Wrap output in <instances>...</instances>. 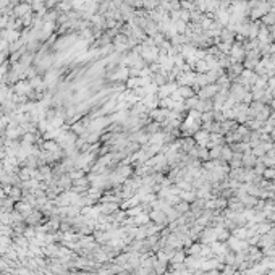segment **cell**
Segmentation results:
<instances>
[{
	"label": "cell",
	"instance_id": "cell-8",
	"mask_svg": "<svg viewBox=\"0 0 275 275\" xmlns=\"http://www.w3.org/2000/svg\"><path fill=\"white\" fill-rule=\"evenodd\" d=\"M181 261H183V254H176L173 257V262H181Z\"/></svg>",
	"mask_w": 275,
	"mask_h": 275
},
{
	"label": "cell",
	"instance_id": "cell-9",
	"mask_svg": "<svg viewBox=\"0 0 275 275\" xmlns=\"http://www.w3.org/2000/svg\"><path fill=\"white\" fill-rule=\"evenodd\" d=\"M8 5V0H0V7H5Z\"/></svg>",
	"mask_w": 275,
	"mask_h": 275
},
{
	"label": "cell",
	"instance_id": "cell-6",
	"mask_svg": "<svg viewBox=\"0 0 275 275\" xmlns=\"http://www.w3.org/2000/svg\"><path fill=\"white\" fill-rule=\"evenodd\" d=\"M172 86H173V84H168V86H162V87L159 89V96H164V97H165L167 94H170V92L173 91V87H172Z\"/></svg>",
	"mask_w": 275,
	"mask_h": 275
},
{
	"label": "cell",
	"instance_id": "cell-7",
	"mask_svg": "<svg viewBox=\"0 0 275 275\" xmlns=\"http://www.w3.org/2000/svg\"><path fill=\"white\" fill-rule=\"evenodd\" d=\"M154 83H156V84H162V86H164V83H165V78L162 76V75H157V73H156V75H154Z\"/></svg>",
	"mask_w": 275,
	"mask_h": 275
},
{
	"label": "cell",
	"instance_id": "cell-1",
	"mask_svg": "<svg viewBox=\"0 0 275 275\" xmlns=\"http://www.w3.org/2000/svg\"><path fill=\"white\" fill-rule=\"evenodd\" d=\"M149 115H151L152 120H156L157 123H159V121H162V120H165V118H167L168 110H165V109H156V110L149 112Z\"/></svg>",
	"mask_w": 275,
	"mask_h": 275
},
{
	"label": "cell",
	"instance_id": "cell-10",
	"mask_svg": "<svg viewBox=\"0 0 275 275\" xmlns=\"http://www.w3.org/2000/svg\"><path fill=\"white\" fill-rule=\"evenodd\" d=\"M176 209H178V210H184V209H186V204H180Z\"/></svg>",
	"mask_w": 275,
	"mask_h": 275
},
{
	"label": "cell",
	"instance_id": "cell-3",
	"mask_svg": "<svg viewBox=\"0 0 275 275\" xmlns=\"http://www.w3.org/2000/svg\"><path fill=\"white\" fill-rule=\"evenodd\" d=\"M144 131L147 133L149 136H152L154 133H157V131H159V123H157V121H154V123L146 125V126H144Z\"/></svg>",
	"mask_w": 275,
	"mask_h": 275
},
{
	"label": "cell",
	"instance_id": "cell-5",
	"mask_svg": "<svg viewBox=\"0 0 275 275\" xmlns=\"http://www.w3.org/2000/svg\"><path fill=\"white\" fill-rule=\"evenodd\" d=\"M15 89H16V92H18V94H24V92H28L29 89H31V86L28 83H18Z\"/></svg>",
	"mask_w": 275,
	"mask_h": 275
},
{
	"label": "cell",
	"instance_id": "cell-11",
	"mask_svg": "<svg viewBox=\"0 0 275 275\" xmlns=\"http://www.w3.org/2000/svg\"><path fill=\"white\" fill-rule=\"evenodd\" d=\"M0 170H2V162H0Z\"/></svg>",
	"mask_w": 275,
	"mask_h": 275
},
{
	"label": "cell",
	"instance_id": "cell-4",
	"mask_svg": "<svg viewBox=\"0 0 275 275\" xmlns=\"http://www.w3.org/2000/svg\"><path fill=\"white\" fill-rule=\"evenodd\" d=\"M149 217L152 218L154 222H157V223H160V222H164V220H165L164 212H160V210H154L152 214H149Z\"/></svg>",
	"mask_w": 275,
	"mask_h": 275
},
{
	"label": "cell",
	"instance_id": "cell-2",
	"mask_svg": "<svg viewBox=\"0 0 275 275\" xmlns=\"http://www.w3.org/2000/svg\"><path fill=\"white\" fill-rule=\"evenodd\" d=\"M31 12V8H29V5H26V3H23V5H18L15 8V15L16 16H24L26 13H29Z\"/></svg>",
	"mask_w": 275,
	"mask_h": 275
}]
</instances>
